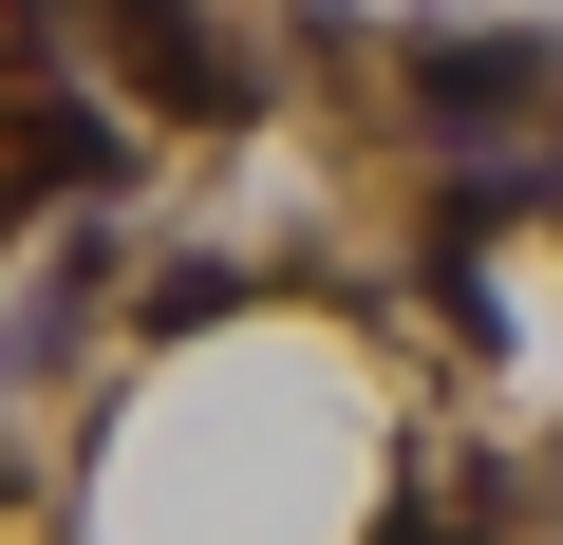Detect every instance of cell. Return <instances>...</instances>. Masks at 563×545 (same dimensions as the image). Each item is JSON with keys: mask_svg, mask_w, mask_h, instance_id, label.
<instances>
[{"mask_svg": "<svg viewBox=\"0 0 563 545\" xmlns=\"http://www.w3.org/2000/svg\"><path fill=\"white\" fill-rule=\"evenodd\" d=\"M395 95H413L432 151H488V113H544V95H563V39H413Z\"/></svg>", "mask_w": 563, "mask_h": 545, "instance_id": "obj_1", "label": "cell"}, {"mask_svg": "<svg viewBox=\"0 0 563 545\" xmlns=\"http://www.w3.org/2000/svg\"><path fill=\"white\" fill-rule=\"evenodd\" d=\"M376 545H488V508H432V489H395V526Z\"/></svg>", "mask_w": 563, "mask_h": 545, "instance_id": "obj_4", "label": "cell"}, {"mask_svg": "<svg viewBox=\"0 0 563 545\" xmlns=\"http://www.w3.org/2000/svg\"><path fill=\"white\" fill-rule=\"evenodd\" d=\"M20 132H38V188H132V113L113 95H38Z\"/></svg>", "mask_w": 563, "mask_h": 545, "instance_id": "obj_2", "label": "cell"}, {"mask_svg": "<svg viewBox=\"0 0 563 545\" xmlns=\"http://www.w3.org/2000/svg\"><path fill=\"white\" fill-rule=\"evenodd\" d=\"M225 302H244V263H225V244H188V263H151V302H132V320H151V339H188V320H225Z\"/></svg>", "mask_w": 563, "mask_h": 545, "instance_id": "obj_3", "label": "cell"}]
</instances>
